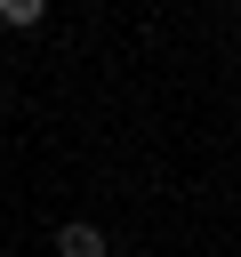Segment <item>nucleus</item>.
Returning <instances> with one entry per match:
<instances>
[{"instance_id": "obj_1", "label": "nucleus", "mask_w": 241, "mask_h": 257, "mask_svg": "<svg viewBox=\"0 0 241 257\" xmlns=\"http://www.w3.org/2000/svg\"><path fill=\"white\" fill-rule=\"evenodd\" d=\"M56 257H112V241H104V225H88V217H72V225L56 233Z\"/></svg>"}, {"instance_id": "obj_2", "label": "nucleus", "mask_w": 241, "mask_h": 257, "mask_svg": "<svg viewBox=\"0 0 241 257\" xmlns=\"http://www.w3.org/2000/svg\"><path fill=\"white\" fill-rule=\"evenodd\" d=\"M40 16H48V0H0V24L8 32H32Z\"/></svg>"}]
</instances>
